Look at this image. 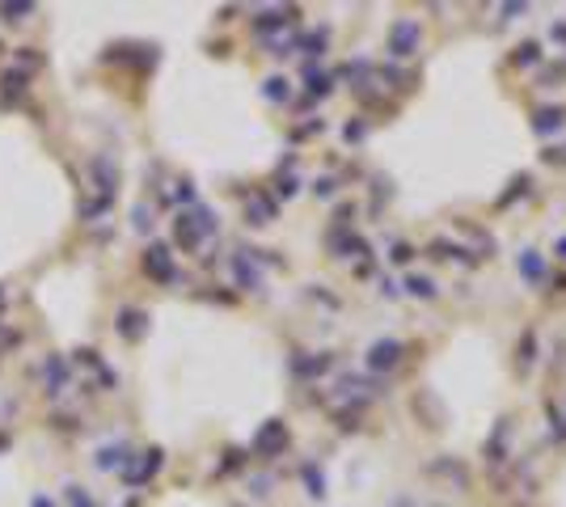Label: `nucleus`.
<instances>
[{
    "label": "nucleus",
    "mask_w": 566,
    "mask_h": 507,
    "mask_svg": "<svg viewBox=\"0 0 566 507\" xmlns=\"http://www.w3.org/2000/svg\"><path fill=\"white\" fill-rule=\"evenodd\" d=\"M208 233H216V220H212V212H208V208H199V212H190V216H182V220H178V241H182L186 249H194Z\"/></svg>",
    "instance_id": "nucleus-1"
},
{
    "label": "nucleus",
    "mask_w": 566,
    "mask_h": 507,
    "mask_svg": "<svg viewBox=\"0 0 566 507\" xmlns=\"http://www.w3.org/2000/svg\"><path fill=\"white\" fill-rule=\"evenodd\" d=\"M419 38H423L419 22H415V17H401V22H393V30H389V51L406 60V56H415V51H419Z\"/></svg>",
    "instance_id": "nucleus-2"
},
{
    "label": "nucleus",
    "mask_w": 566,
    "mask_h": 507,
    "mask_svg": "<svg viewBox=\"0 0 566 507\" xmlns=\"http://www.w3.org/2000/svg\"><path fill=\"white\" fill-rule=\"evenodd\" d=\"M401 342L397 338H381V342H372V351H368V368L372 372H393L397 364H401Z\"/></svg>",
    "instance_id": "nucleus-3"
},
{
    "label": "nucleus",
    "mask_w": 566,
    "mask_h": 507,
    "mask_svg": "<svg viewBox=\"0 0 566 507\" xmlns=\"http://www.w3.org/2000/svg\"><path fill=\"white\" fill-rule=\"evenodd\" d=\"M253 448H258L263 456H271V452H283L288 448V427L279 423V419H271L263 431H258V440H253Z\"/></svg>",
    "instance_id": "nucleus-4"
},
{
    "label": "nucleus",
    "mask_w": 566,
    "mask_h": 507,
    "mask_svg": "<svg viewBox=\"0 0 566 507\" xmlns=\"http://www.w3.org/2000/svg\"><path fill=\"white\" fill-rule=\"evenodd\" d=\"M144 271H148L152 279L169 283V279H174V263H169V249H165V245H152V249H148V258H144Z\"/></svg>",
    "instance_id": "nucleus-5"
},
{
    "label": "nucleus",
    "mask_w": 566,
    "mask_h": 507,
    "mask_svg": "<svg viewBox=\"0 0 566 507\" xmlns=\"http://www.w3.org/2000/svg\"><path fill=\"white\" fill-rule=\"evenodd\" d=\"M326 368H330V355H317V360H296L300 376H313V372H326Z\"/></svg>",
    "instance_id": "nucleus-6"
},
{
    "label": "nucleus",
    "mask_w": 566,
    "mask_h": 507,
    "mask_svg": "<svg viewBox=\"0 0 566 507\" xmlns=\"http://www.w3.org/2000/svg\"><path fill=\"white\" fill-rule=\"evenodd\" d=\"M533 127H537V131H549V127H562V110H541V115L533 119Z\"/></svg>",
    "instance_id": "nucleus-7"
},
{
    "label": "nucleus",
    "mask_w": 566,
    "mask_h": 507,
    "mask_svg": "<svg viewBox=\"0 0 566 507\" xmlns=\"http://www.w3.org/2000/svg\"><path fill=\"white\" fill-rule=\"evenodd\" d=\"M520 271L528 275V279H541V258L528 249V254H520Z\"/></svg>",
    "instance_id": "nucleus-8"
},
{
    "label": "nucleus",
    "mask_w": 566,
    "mask_h": 507,
    "mask_svg": "<svg viewBox=\"0 0 566 507\" xmlns=\"http://www.w3.org/2000/svg\"><path fill=\"white\" fill-rule=\"evenodd\" d=\"M406 288H410V292H415V296H423V300H427V296H435V288H431V279H423V275H410V279H406Z\"/></svg>",
    "instance_id": "nucleus-9"
},
{
    "label": "nucleus",
    "mask_w": 566,
    "mask_h": 507,
    "mask_svg": "<svg viewBox=\"0 0 566 507\" xmlns=\"http://www.w3.org/2000/svg\"><path fill=\"white\" fill-rule=\"evenodd\" d=\"M516 364H520V372H528V368H533V334H524V347L516 351Z\"/></svg>",
    "instance_id": "nucleus-10"
},
{
    "label": "nucleus",
    "mask_w": 566,
    "mask_h": 507,
    "mask_svg": "<svg viewBox=\"0 0 566 507\" xmlns=\"http://www.w3.org/2000/svg\"><path fill=\"white\" fill-rule=\"evenodd\" d=\"M304 478H308V486H313V490H308V494H317V499L326 494V490H322V474H317L313 465H308V469H304Z\"/></svg>",
    "instance_id": "nucleus-11"
},
{
    "label": "nucleus",
    "mask_w": 566,
    "mask_h": 507,
    "mask_svg": "<svg viewBox=\"0 0 566 507\" xmlns=\"http://www.w3.org/2000/svg\"><path fill=\"white\" fill-rule=\"evenodd\" d=\"M537 60V42H524L520 51H516V64H533Z\"/></svg>",
    "instance_id": "nucleus-12"
},
{
    "label": "nucleus",
    "mask_w": 566,
    "mask_h": 507,
    "mask_svg": "<svg viewBox=\"0 0 566 507\" xmlns=\"http://www.w3.org/2000/svg\"><path fill=\"white\" fill-rule=\"evenodd\" d=\"M267 93H271V97H288V81H279V76L267 81Z\"/></svg>",
    "instance_id": "nucleus-13"
},
{
    "label": "nucleus",
    "mask_w": 566,
    "mask_h": 507,
    "mask_svg": "<svg viewBox=\"0 0 566 507\" xmlns=\"http://www.w3.org/2000/svg\"><path fill=\"white\" fill-rule=\"evenodd\" d=\"M34 507H51V503H47V499H38V503H34Z\"/></svg>",
    "instance_id": "nucleus-14"
}]
</instances>
